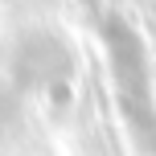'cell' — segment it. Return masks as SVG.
Returning <instances> with one entry per match:
<instances>
[{
	"instance_id": "obj_1",
	"label": "cell",
	"mask_w": 156,
	"mask_h": 156,
	"mask_svg": "<svg viewBox=\"0 0 156 156\" xmlns=\"http://www.w3.org/2000/svg\"><path fill=\"white\" fill-rule=\"evenodd\" d=\"M107 45H111V74H115V94L132 123L140 148H156V103L148 90V66H144V45L123 21L107 25Z\"/></svg>"
}]
</instances>
